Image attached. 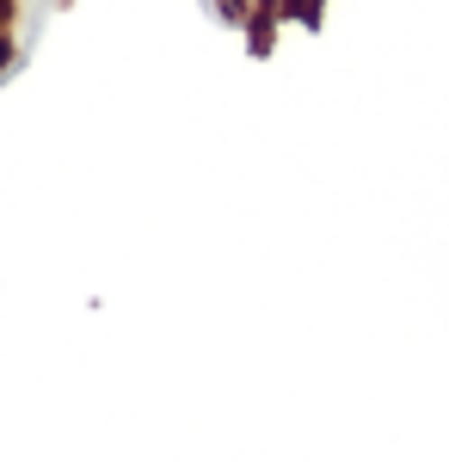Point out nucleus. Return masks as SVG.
Instances as JSON below:
<instances>
[{"mask_svg":"<svg viewBox=\"0 0 449 462\" xmlns=\"http://www.w3.org/2000/svg\"><path fill=\"white\" fill-rule=\"evenodd\" d=\"M277 32H283L277 0H252V13H246V25H241L246 50H252V56H271V50H277Z\"/></svg>","mask_w":449,"mask_h":462,"instance_id":"obj_1","label":"nucleus"},{"mask_svg":"<svg viewBox=\"0 0 449 462\" xmlns=\"http://www.w3.org/2000/svg\"><path fill=\"white\" fill-rule=\"evenodd\" d=\"M277 19L302 25V32H320L326 25V0H277Z\"/></svg>","mask_w":449,"mask_h":462,"instance_id":"obj_2","label":"nucleus"},{"mask_svg":"<svg viewBox=\"0 0 449 462\" xmlns=\"http://www.w3.org/2000/svg\"><path fill=\"white\" fill-rule=\"evenodd\" d=\"M19 62H25V37L0 25V80H13V74H19Z\"/></svg>","mask_w":449,"mask_h":462,"instance_id":"obj_3","label":"nucleus"},{"mask_svg":"<svg viewBox=\"0 0 449 462\" xmlns=\"http://www.w3.org/2000/svg\"><path fill=\"white\" fill-rule=\"evenodd\" d=\"M209 6H215V19H222V25H234V32H241L246 13H252V0H209Z\"/></svg>","mask_w":449,"mask_h":462,"instance_id":"obj_4","label":"nucleus"},{"mask_svg":"<svg viewBox=\"0 0 449 462\" xmlns=\"http://www.w3.org/2000/svg\"><path fill=\"white\" fill-rule=\"evenodd\" d=\"M0 25L6 32H25V0H0Z\"/></svg>","mask_w":449,"mask_h":462,"instance_id":"obj_5","label":"nucleus"}]
</instances>
